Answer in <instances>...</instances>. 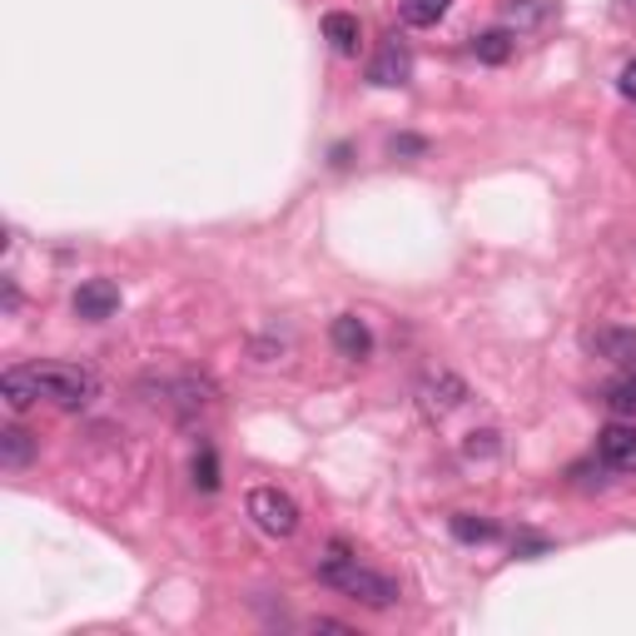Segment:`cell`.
<instances>
[{"mask_svg": "<svg viewBox=\"0 0 636 636\" xmlns=\"http://www.w3.org/2000/svg\"><path fill=\"white\" fill-rule=\"evenodd\" d=\"M318 577L328 582L334 592H344V597H354L358 607H374V612H388L398 602V582L384 577V572H368L358 567V557H348L344 543L328 547V557L318 562Z\"/></svg>", "mask_w": 636, "mask_h": 636, "instance_id": "obj_1", "label": "cell"}, {"mask_svg": "<svg viewBox=\"0 0 636 636\" xmlns=\"http://www.w3.org/2000/svg\"><path fill=\"white\" fill-rule=\"evenodd\" d=\"M30 374H36V384H40V398H50L56 408L80 413L100 398V378L85 364H30Z\"/></svg>", "mask_w": 636, "mask_h": 636, "instance_id": "obj_2", "label": "cell"}, {"mask_svg": "<svg viewBox=\"0 0 636 636\" xmlns=\"http://www.w3.org/2000/svg\"><path fill=\"white\" fill-rule=\"evenodd\" d=\"M155 388V403H165L169 413H179V418H195V413H209L219 403V388L209 384L205 374H175V378H159V384H145Z\"/></svg>", "mask_w": 636, "mask_h": 636, "instance_id": "obj_3", "label": "cell"}, {"mask_svg": "<svg viewBox=\"0 0 636 636\" xmlns=\"http://www.w3.org/2000/svg\"><path fill=\"white\" fill-rule=\"evenodd\" d=\"M249 517L264 537H294L299 533V503L279 487H254L249 493Z\"/></svg>", "mask_w": 636, "mask_h": 636, "instance_id": "obj_4", "label": "cell"}, {"mask_svg": "<svg viewBox=\"0 0 636 636\" xmlns=\"http://www.w3.org/2000/svg\"><path fill=\"white\" fill-rule=\"evenodd\" d=\"M463 403H468V384H463L458 374H433V378H423V388H418V408L428 413V418H448V413H458Z\"/></svg>", "mask_w": 636, "mask_h": 636, "instance_id": "obj_5", "label": "cell"}, {"mask_svg": "<svg viewBox=\"0 0 636 636\" xmlns=\"http://www.w3.org/2000/svg\"><path fill=\"white\" fill-rule=\"evenodd\" d=\"M597 458L622 477L636 473V423H607L597 433Z\"/></svg>", "mask_w": 636, "mask_h": 636, "instance_id": "obj_6", "label": "cell"}, {"mask_svg": "<svg viewBox=\"0 0 636 636\" xmlns=\"http://www.w3.org/2000/svg\"><path fill=\"white\" fill-rule=\"evenodd\" d=\"M115 309H120L115 279H85L76 289V318H85V324H105V318H115Z\"/></svg>", "mask_w": 636, "mask_h": 636, "instance_id": "obj_7", "label": "cell"}, {"mask_svg": "<svg viewBox=\"0 0 636 636\" xmlns=\"http://www.w3.org/2000/svg\"><path fill=\"white\" fill-rule=\"evenodd\" d=\"M328 338H334V348L344 358H354V364L374 354V334H368V324L358 314H338L334 324H328Z\"/></svg>", "mask_w": 636, "mask_h": 636, "instance_id": "obj_8", "label": "cell"}, {"mask_svg": "<svg viewBox=\"0 0 636 636\" xmlns=\"http://www.w3.org/2000/svg\"><path fill=\"white\" fill-rule=\"evenodd\" d=\"M408 76H413V56L398 46H384V56L368 66V85H378V90H394V85H408Z\"/></svg>", "mask_w": 636, "mask_h": 636, "instance_id": "obj_9", "label": "cell"}, {"mask_svg": "<svg viewBox=\"0 0 636 636\" xmlns=\"http://www.w3.org/2000/svg\"><path fill=\"white\" fill-rule=\"evenodd\" d=\"M324 40L338 50V56H358V46H364V26H358V16H348V10H328L324 16Z\"/></svg>", "mask_w": 636, "mask_h": 636, "instance_id": "obj_10", "label": "cell"}, {"mask_svg": "<svg viewBox=\"0 0 636 636\" xmlns=\"http://www.w3.org/2000/svg\"><path fill=\"white\" fill-rule=\"evenodd\" d=\"M0 398H6L10 413H26L30 403H40L36 374H30V368H6V374H0Z\"/></svg>", "mask_w": 636, "mask_h": 636, "instance_id": "obj_11", "label": "cell"}, {"mask_svg": "<svg viewBox=\"0 0 636 636\" xmlns=\"http://www.w3.org/2000/svg\"><path fill=\"white\" fill-rule=\"evenodd\" d=\"M30 458H36V438L26 428H0V468L20 473L30 468Z\"/></svg>", "mask_w": 636, "mask_h": 636, "instance_id": "obj_12", "label": "cell"}, {"mask_svg": "<svg viewBox=\"0 0 636 636\" xmlns=\"http://www.w3.org/2000/svg\"><path fill=\"white\" fill-rule=\"evenodd\" d=\"M592 348L607 354L612 364H622V368L636 364V334H622V328H602V334H592Z\"/></svg>", "mask_w": 636, "mask_h": 636, "instance_id": "obj_13", "label": "cell"}, {"mask_svg": "<svg viewBox=\"0 0 636 636\" xmlns=\"http://www.w3.org/2000/svg\"><path fill=\"white\" fill-rule=\"evenodd\" d=\"M448 10H453V0H403L398 16H403V26L428 30V26H438V20L448 16Z\"/></svg>", "mask_w": 636, "mask_h": 636, "instance_id": "obj_14", "label": "cell"}, {"mask_svg": "<svg viewBox=\"0 0 636 636\" xmlns=\"http://www.w3.org/2000/svg\"><path fill=\"white\" fill-rule=\"evenodd\" d=\"M513 46H517L513 30H483V36L473 40V56L483 60V66H503V60L513 56Z\"/></svg>", "mask_w": 636, "mask_h": 636, "instance_id": "obj_15", "label": "cell"}, {"mask_svg": "<svg viewBox=\"0 0 636 636\" xmlns=\"http://www.w3.org/2000/svg\"><path fill=\"white\" fill-rule=\"evenodd\" d=\"M602 403H607L617 418H636V374L612 378V384H607V398H602Z\"/></svg>", "mask_w": 636, "mask_h": 636, "instance_id": "obj_16", "label": "cell"}, {"mask_svg": "<svg viewBox=\"0 0 636 636\" xmlns=\"http://www.w3.org/2000/svg\"><path fill=\"white\" fill-rule=\"evenodd\" d=\"M448 527H453V537H458V543H468V547L493 543V537H497V527L487 523V517H473V513H458Z\"/></svg>", "mask_w": 636, "mask_h": 636, "instance_id": "obj_17", "label": "cell"}, {"mask_svg": "<svg viewBox=\"0 0 636 636\" xmlns=\"http://www.w3.org/2000/svg\"><path fill=\"white\" fill-rule=\"evenodd\" d=\"M195 487H199V493H215V487H219V458H215L209 443L195 453Z\"/></svg>", "mask_w": 636, "mask_h": 636, "instance_id": "obj_18", "label": "cell"}, {"mask_svg": "<svg viewBox=\"0 0 636 636\" xmlns=\"http://www.w3.org/2000/svg\"><path fill=\"white\" fill-rule=\"evenodd\" d=\"M497 453V433L483 428V433H468V458H493Z\"/></svg>", "mask_w": 636, "mask_h": 636, "instance_id": "obj_19", "label": "cell"}, {"mask_svg": "<svg viewBox=\"0 0 636 636\" xmlns=\"http://www.w3.org/2000/svg\"><path fill=\"white\" fill-rule=\"evenodd\" d=\"M547 16V0H523V6H513V26H533V20Z\"/></svg>", "mask_w": 636, "mask_h": 636, "instance_id": "obj_20", "label": "cell"}, {"mask_svg": "<svg viewBox=\"0 0 636 636\" xmlns=\"http://www.w3.org/2000/svg\"><path fill=\"white\" fill-rule=\"evenodd\" d=\"M617 90L627 95V100H636V60H627V66H622V76H617Z\"/></svg>", "mask_w": 636, "mask_h": 636, "instance_id": "obj_21", "label": "cell"}, {"mask_svg": "<svg viewBox=\"0 0 636 636\" xmlns=\"http://www.w3.org/2000/svg\"><path fill=\"white\" fill-rule=\"evenodd\" d=\"M394 155H423V140H408V135H403V140H394Z\"/></svg>", "mask_w": 636, "mask_h": 636, "instance_id": "obj_22", "label": "cell"}, {"mask_svg": "<svg viewBox=\"0 0 636 636\" xmlns=\"http://www.w3.org/2000/svg\"><path fill=\"white\" fill-rule=\"evenodd\" d=\"M16 304H20V294H16V284L6 279V314H16Z\"/></svg>", "mask_w": 636, "mask_h": 636, "instance_id": "obj_23", "label": "cell"}, {"mask_svg": "<svg viewBox=\"0 0 636 636\" xmlns=\"http://www.w3.org/2000/svg\"><path fill=\"white\" fill-rule=\"evenodd\" d=\"M627 10H636V0H627Z\"/></svg>", "mask_w": 636, "mask_h": 636, "instance_id": "obj_24", "label": "cell"}]
</instances>
